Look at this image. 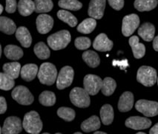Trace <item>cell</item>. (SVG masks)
I'll use <instances>...</instances> for the list:
<instances>
[{
  "label": "cell",
  "mask_w": 158,
  "mask_h": 134,
  "mask_svg": "<svg viewBox=\"0 0 158 134\" xmlns=\"http://www.w3.org/2000/svg\"><path fill=\"white\" fill-rule=\"evenodd\" d=\"M37 76L40 83L51 86L55 83L57 78V70L54 64L44 63L40 66Z\"/></svg>",
  "instance_id": "cell-1"
},
{
  "label": "cell",
  "mask_w": 158,
  "mask_h": 134,
  "mask_svg": "<svg viewBox=\"0 0 158 134\" xmlns=\"http://www.w3.org/2000/svg\"><path fill=\"white\" fill-rule=\"evenodd\" d=\"M23 125L25 131L31 134H38L43 129V122L36 112L31 111L24 116Z\"/></svg>",
  "instance_id": "cell-2"
},
{
  "label": "cell",
  "mask_w": 158,
  "mask_h": 134,
  "mask_svg": "<svg viewBox=\"0 0 158 134\" xmlns=\"http://www.w3.org/2000/svg\"><path fill=\"white\" fill-rule=\"evenodd\" d=\"M71 34L67 30H62L60 32L51 34L48 37V44L53 50H60L69 45L71 41Z\"/></svg>",
  "instance_id": "cell-3"
},
{
  "label": "cell",
  "mask_w": 158,
  "mask_h": 134,
  "mask_svg": "<svg viewBox=\"0 0 158 134\" xmlns=\"http://www.w3.org/2000/svg\"><path fill=\"white\" fill-rule=\"evenodd\" d=\"M137 80L145 87H152L157 80V71L152 67L143 66L137 71Z\"/></svg>",
  "instance_id": "cell-4"
},
{
  "label": "cell",
  "mask_w": 158,
  "mask_h": 134,
  "mask_svg": "<svg viewBox=\"0 0 158 134\" xmlns=\"http://www.w3.org/2000/svg\"><path fill=\"white\" fill-rule=\"evenodd\" d=\"M70 100L73 105L80 108L88 107L91 103L89 93L80 87H75L71 91Z\"/></svg>",
  "instance_id": "cell-5"
},
{
  "label": "cell",
  "mask_w": 158,
  "mask_h": 134,
  "mask_svg": "<svg viewBox=\"0 0 158 134\" xmlns=\"http://www.w3.org/2000/svg\"><path fill=\"white\" fill-rule=\"evenodd\" d=\"M12 98L22 105H30L34 102V98L29 89L24 86L14 88L11 93Z\"/></svg>",
  "instance_id": "cell-6"
},
{
  "label": "cell",
  "mask_w": 158,
  "mask_h": 134,
  "mask_svg": "<svg viewBox=\"0 0 158 134\" xmlns=\"http://www.w3.org/2000/svg\"><path fill=\"white\" fill-rule=\"evenodd\" d=\"M135 108L146 117H154L158 115V102L148 100H139L135 104Z\"/></svg>",
  "instance_id": "cell-7"
},
{
  "label": "cell",
  "mask_w": 158,
  "mask_h": 134,
  "mask_svg": "<svg viewBox=\"0 0 158 134\" xmlns=\"http://www.w3.org/2000/svg\"><path fill=\"white\" fill-rule=\"evenodd\" d=\"M73 75H74V71L73 68L69 66L62 68L56 78L57 89H63L71 86L73 80Z\"/></svg>",
  "instance_id": "cell-8"
},
{
  "label": "cell",
  "mask_w": 158,
  "mask_h": 134,
  "mask_svg": "<svg viewBox=\"0 0 158 134\" xmlns=\"http://www.w3.org/2000/svg\"><path fill=\"white\" fill-rule=\"evenodd\" d=\"M84 89L90 95H95L102 89V80L100 77L95 75H85L83 80Z\"/></svg>",
  "instance_id": "cell-9"
},
{
  "label": "cell",
  "mask_w": 158,
  "mask_h": 134,
  "mask_svg": "<svg viewBox=\"0 0 158 134\" xmlns=\"http://www.w3.org/2000/svg\"><path fill=\"white\" fill-rule=\"evenodd\" d=\"M21 119L16 116H10L5 120L0 133L4 134H17L23 130Z\"/></svg>",
  "instance_id": "cell-10"
},
{
  "label": "cell",
  "mask_w": 158,
  "mask_h": 134,
  "mask_svg": "<svg viewBox=\"0 0 158 134\" xmlns=\"http://www.w3.org/2000/svg\"><path fill=\"white\" fill-rule=\"evenodd\" d=\"M139 25V16L137 14H131L126 16L123 19L122 33L125 37L131 36Z\"/></svg>",
  "instance_id": "cell-11"
},
{
  "label": "cell",
  "mask_w": 158,
  "mask_h": 134,
  "mask_svg": "<svg viewBox=\"0 0 158 134\" xmlns=\"http://www.w3.org/2000/svg\"><path fill=\"white\" fill-rule=\"evenodd\" d=\"M126 126L131 129L139 130H146L152 125V122L148 119L139 116L129 117L126 121Z\"/></svg>",
  "instance_id": "cell-12"
},
{
  "label": "cell",
  "mask_w": 158,
  "mask_h": 134,
  "mask_svg": "<svg viewBox=\"0 0 158 134\" xmlns=\"http://www.w3.org/2000/svg\"><path fill=\"white\" fill-rule=\"evenodd\" d=\"M106 0H91L88 14L89 16L100 19L103 16Z\"/></svg>",
  "instance_id": "cell-13"
},
{
  "label": "cell",
  "mask_w": 158,
  "mask_h": 134,
  "mask_svg": "<svg viewBox=\"0 0 158 134\" xmlns=\"http://www.w3.org/2000/svg\"><path fill=\"white\" fill-rule=\"evenodd\" d=\"M54 25V19L47 14H41L36 19V28L40 34H47L52 29Z\"/></svg>",
  "instance_id": "cell-14"
},
{
  "label": "cell",
  "mask_w": 158,
  "mask_h": 134,
  "mask_svg": "<svg viewBox=\"0 0 158 134\" xmlns=\"http://www.w3.org/2000/svg\"><path fill=\"white\" fill-rule=\"evenodd\" d=\"M94 49L100 51H109L113 48V42L105 34H100L95 38L93 43Z\"/></svg>",
  "instance_id": "cell-15"
},
{
  "label": "cell",
  "mask_w": 158,
  "mask_h": 134,
  "mask_svg": "<svg viewBox=\"0 0 158 134\" xmlns=\"http://www.w3.org/2000/svg\"><path fill=\"white\" fill-rule=\"evenodd\" d=\"M134 105V95L131 92H125L118 102V110L123 113L130 111Z\"/></svg>",
  "instance_id": "cell-16"
},
{
  "label": "cell",
  "mask_w": 158,
  "mask_h": 134,
  "mask_svg": "<svg viewBox=\"0 0 158 134\" xmlns=\"http://www.w3.org/2000/svg\"><path fill=\"white\" fill-rule=\"evenodd\" d=\"M129 45L131 47L134 57L137 59H140L145 55L146 47L139 41V37L137 36H132L129 39Z\"/></svg>",
  "instance_id": "cell-17"
},
{
  "label": "cell",
  "mask_w": 158,
  "mask_h": 134,
  "mask_svg": "<svg viewBox=\"0 0 158 134\" xmlns=\"http://www.w3.org/2000/svg\"><path fill=\"white\" fill-rule=\"evenodd\" d=\"M16 38L19 40L21 45L25 48H28L31 46L32 43V38L29 32V31L25 27H19L16 29Z\"/></svg>",
  "instance_id": "cell-18"
},
{
  "label": "cell",
  "mask_w": 158,
  "mask_h": 134,
  "mask_svg": "<svg viewBox=\"0 0 158 134\" xmlns=\"http://www.w3.org/2000/svg\"><path fill=\"white\" fill-rule=\"evenodd\" d=\"M154 34H155V28L152 23H146L143 24L138 29V34L145 41H152L154 39Z\"/></svg>",
  "instance_id": "cell-19"
},
{
  "label": "cell",
  "mask_w": 158,
  "mask_h": 134,
  "mask_svg": "<svg viewBox=\"0 0 158 134\" xmlns=\"http://www.w3.org/2000/svg\"><path fill=\"white\" fill-rule=\"evenodd\" d=\"M38 67L36 64H26L21 69L22 78L26 81H31L36 78V75L38 74Z\"/></svg>",
  "instance_id": "cell-20"
},
{
  "label": "cell",
  "mask_w": 158,
  "mask_h": 134,
  "mask_svg": "<svg viewBox=\"0 0 158 134\" xmlns=\"http://www.w3.org/2000/svg\"><path fill=\"white\" fill-rule=\"evenodd\" d=\"M100 128V119L97 115H92L89 119H86L81 124V129L85 133L95 131Z\"/></svg>",
  "instance_id": "cell-21"
},
{
  "label": "cell",
  "mask_w": 158,
  "mask_h": 134,
  "mask_svg": "<svg viewBox=\"0 0 158 134\" xmlns=\"http://www.w3.org/2000/svg\"><path fill=\"white\" fill-rule=\"evenodd\" d=\"M35 2L32 0H19L18 2V10L22 16H27L35 11Z\"/></svg>",
  "instance_id": "cell-22"
},
{
  "label": "cell",
  "mask_w": 158,
  "mask_h": 134,
  "mask_svg": "<svg viewBox=\"0 0 158 134\" xmlns=\"http://www.w3.org/2000/svg\"><path fill=\"white\" fill-rule=\"evenodd\" d=\"M4 54L7 58L10 60H19L23 56V51L21 48L15 45H8L5 46Z\"/></svg>",
  "instance_id": "cell-23"
},
{
  "label": "cell",
  "mask_w": 158,
  "mask_h": 134,
  "mask_svg": "<svg viewBox=\"0 0 158 134\" xmlns=\"http://www.w3.org/2000/svg\"><path fill=\"white\" fill-rule=\"evenodd\" d=\"M100 118L105 125H109L114 120V110L110 104H105L100 109Z\"/></svg>",
  "instance_id": "cell-24"
},
{
  "label": "cell",
  "mask_w": 158,
  "mask_h": 134,
  "mask_svg": "<svg viewBox=\"0 0 158 134\" xmlns=\"http://www.w3.org/2000/svg\"><path fill=\"white\" fill-rule=\"evenodd\" d=\"M0 30L6 34H13L16 32V24L12 19L5 16L0 17Z\"/></svg>",
  "instance_id": "cell-25"
},
{
  "label": "cell",
  "mask_w": 158,
  "mask_h": 134,
  "mask_svg": "<svg viewBox=\"0 0 158 134\" xmlns=\"http://www.w3.org/2000/svg\"><path fill=\"white\" fill-rule=\"evenodd\" d=\"M157 0H135L134 6L139 11H149L157 7Z\"/></svg>",
  "instance_id": "cell-26"
},
{
  "label": "cell",
  "mask_w": 158,
  "mask_h": 134,
  "mask_svg": "<svg viewBox=\"0 0 158 134\" xmlns=\"http://www.w3.org/2000/svg\"><path fill=\"white\" fill-rule=\"evenodd\" d=\"M82 59L91 68H96L100 65V57L94 51H86L82 54Z\"/></svg>",
  "instance_id": "cell-27"
},
{
  "label": "cell",
  "mask_w": 158,
  "mask_h": 134,
  "mask_svg": "<svg viewBox=\"0 0 158 134\" xmlns=\"http://www.w3.org/2000/svg\"><path fill=\"white\" fill-rule=\"evenodd\" d=\"M3 71L9 76L14 79L17 78L21 72V65L17 62H12V63H5L3 66Z\"/></svg>",
  "instance_id": "cell-28"
},
{
  "label": "cell",
  "mask_w": 158,
  "mask_h": 134,
  "mask_svg": "<svg viewBox=\"0 0 158 134\" xmlns=\"http://www.w3.org/2000/svg\"><path fill=\"white\" fill-rule=\"evenodd\" d=\"M97 22L94 18H89L82 22L77 27V31L82 34H90L96 28Z\"/></svg>",
  "instance_id": "cell-29"
},
{
  "label": "cell",
  "mask_w": 158,
  "mask_h": 134,
  "mask_svg": "<svg viewBox=\"0 0 158 134\" xmlns=\"http://www.w3.org/2000/svg\"><path fill=\"white\" fill-rule=\"evenodd\" d=\"M117 87V84L116 81L113 78H105L102 80V94L106 95V96H110L114 93V92Z\"/></svg>",
  "instance_id": "cell-30"
},
{
  "label": "cell",
  "mask_w": 158,
  "mask_h": 134,
  "mask_svg": "<svg viewBox=\"0 0 158 134\" xmlns=\"http://www.w3.org/2000/svg\"><path fill=\"white\" fill-rule=\"evenodd\" d=\"M34 51L35 54L41 60L48 59L50 57L51 51L43 42H40L34 45Z\"/></svg>",
  "instance_id": "cell-31"
},
{
  "label": "cell",
  "mask_w": 158,
  "mask_h": 134,
  "mask_svg": "<svg viewBox=\"0 0 158 134\" xmlns=\"http://www.w3.org/2000/svg\"><path fill=\"white\" fill-rule=\"evenodd\" d=\"M39 102L43 106H51L56 103V96L51 91H44L39 96Z\"/></svg>",
  "instance_id": "cell-32"
},
{
  "label": "cell",
  "mask_w": 158,
  "mask_h": 134,
  "mask_svg": "<svg viewBox=\"0 0 158 134\" xmlns=\"http://www.w3.org/2000/svg\"><path fill=\"white\" fill-rule=\"evenodd\" d=\"M35 11L36 13H46L52 10L54 4L51 0H35Z\"/></svg>",
  "instance_id": "cell-33"
},
{
  "label": "cell",
  "mask_w": 158,
  "mask_h": 134,
  "mask_svg": "<svg viewBox=\"0 0 158 134\" xmlns=\"http://www.w3.org/2000/svg\"><path fill=\"white\" fill-rule=\"evenodd\" d=\"M58 18L62 21L69 24L71 27H74L77 25V19L71 13L67 11L60 10L57 12Z\"/></svg>",
  "instance_id": "cell-34"
},
{
  "label": "cell",
  "mask_w": 158,
  "mask_h": 134,
  "mask_svg": "<svg viewBox=\"0 0 158 134\" xmlns=\"http://www.w3.org/2000/svg\"><path fill=\"white\" fill-rule=\"evenodd\" d=\"M14 85H15V81L14 78L5 72L0 73V89L8 91L11 89Z\"/></svg>",
  "instance_id": "cell-35"
},
{
  "label": "cell",
  "mask_w": 158,
  "mask_h": 134,
  "mask_svg": "<svg viewBox=\"0 0 158 134\" xmlns=\"http://www.w3.org/2000/svg\"><path fill=\"white\" fill-rule=\"evenodd\" d=\"M58 5L60 8L71 11H78L82 7V3L77 0H60Z\"/></svg>",
  "instance_id": "cell-36"
},
{
  "label": "cell",
  "mask_w": 158,
  "mask_h": 134,
  "mask_svg": "<svg viewBox=\"0 0 158 134\" xmlns=\"http://www.w3.org/2000/svg\"><path fill=\"white\" fill-rule=\"evenodd\" d=\"M57 115L66 122H71L75 118V111L69 107H60L57 110Z\"/></svg>",
  "instance_id": "cell-37"
},
{
  "label": "cell",
  "mask_w": 158,
  "mask_h": 134,
  "mask_svg": "<svg viewBox=\"0 0 158 134\" xmlns=\"http://www.w3.org/2000/svg\"><path fill=\"white\" fill-rule=\"evenodd\" d=\"M74 45L77 49H80V50H85V49H89L91 45V40L88 37H80L75 40Z\"/></svg>",
  "instance_id": "cell-38"
},
{
  "label": "cell",
  "mask_w": 158,
  "mask_h": 134,
  "mask_svg": "<svg viewBox=\"0 0 158 134\" xmlns=\"http://www.w3.org/2000/svg\"><path fill=\"white\" fill-rule=\"evenodd\" d=\"M5 4H6L5 10L9 14H13V13L16 11V6H17L16 0H6L5 1Z\"/></svg>",
  "instance_id": "cell-39"
},
{
  "label": "cell",
  "mask_w": 158,
  "mask_h": 134,
  "mask_svg": "<svg viewBox=\"0 0 158 134\" xmlns=\"http://www.w3.org/2000/svg\"><path fill=\"white\" fill-rule=\"evenodd\" d=\"M108 1L110 6L114 10L120 11L124 6V0H108Z\"/></svg>",
  "instance_id": "cell-40"
},
{
  "label": "cell",
  "mask_w": 158,
  "mask_h": 134,
  "mask_svg": "<svg viewBox=\"0 0 158 134\" xmlns=\"http://www.w3.org/2000/svg\"><path fill=\"white\" fill-rule=\"evenodd\" d=\"M7 110V103L4 97L0 98V113L3 114Z\"/></svg>",
  "instance_id": "cell-41"
},
{
  "label": "cell",
  "mask_w": 158,
  "mask_h": 134,
  "mask_svg": "<svg viewBox=\"0 0 158 134\" xmlns=\"http://www.w3.org/2000/svg\"><path fill=\"white\" fill-rule=\"evenodd\" d=\"M149 133L150 134H158V123H157L155 125L153 126L152 128H151Z\"/></svg>",
  "instance_id": "cell-42"
},
{
  "label": "cell",
  "mask_w": 158,
  "mask_h": 134,
  "mask_svg": "<svg viewBox=\"0 0 158 134\" xmlns=\"http://www.w3.org/2000/svg\"><path fill=\"white\" fill-rule=\"evenodd\" d=\"M153 48L154 50L158 51V35L153 40Z\"/></svg>",
  "instance_id": "cell-43"
},
{
  "label": "cell",
  "mask_w": 158,
  "mask_h": 134,
  "mask_svg": "<svg viewBox=\"0 0 158 134\" xmlns=\"http://www.w3.org/2000/svg\"><path fill=\"white\" fill-rule=\"evenodd\" d=\"M94 133H95V134H106V133H105V132H101V131L95 132Z\"/></svg>",
  "instance_id": "cell-44"
},
{
  "label": "cell",
  "mask_w": 158,
  "mask_h": 134,
  "mask_svg": "<svg viewBox=\"0 0 158 134\" xmlns=\"http://www.w3.org/2000/svg\"><path fill=\"white\" fill-rule=\"evenodd\" d=\"M3 11V6L2 5H0V14H2Z\"/></svg>",
  "instance_id": "cell-45"
},
{
  "label": "cell",
  "mask_w": 158,
  "mask_h": 134,
  "mask_svg": "<svg viewBox=\"0 0 158 134\" xmlns=\"http://www.w3.org/2000/svg\"><path fill=\"white\" fill-rule=\"evenodd\" d=\"M137 134H145V133H143V132H138Z\"/></svg>",
  "instance_id": "cell-46"
},
{
  "label": "cell",
  "mask_w": 158,
  "mask_h": 134,
  "mask_svg": "<svg viewBox=\"0 0 158 134\" xmlns=\"http://www.w3.org/2000/svg\"><path fill=\"white\" fill-rule=\"evenodd\" d=\"M75 134H81V133H80V132H77V133H75Z\"/></svg>",
  "instance_id": "cell-47"
},
{
  "label": "cell",
  "mask_w": 158,
  "mask_h": 134,
  "mask_svg": "<svg viewBox=\"0 0 158 134\" xmlns=\"http://www.w3.org/2000/svg\"><path fill=\"white\" fill-rule=\"evenodd\" d=\"M157 84H158V77H157Z\"/></svg>",
  "instance_id": "cell-48"
}]
</instances>
